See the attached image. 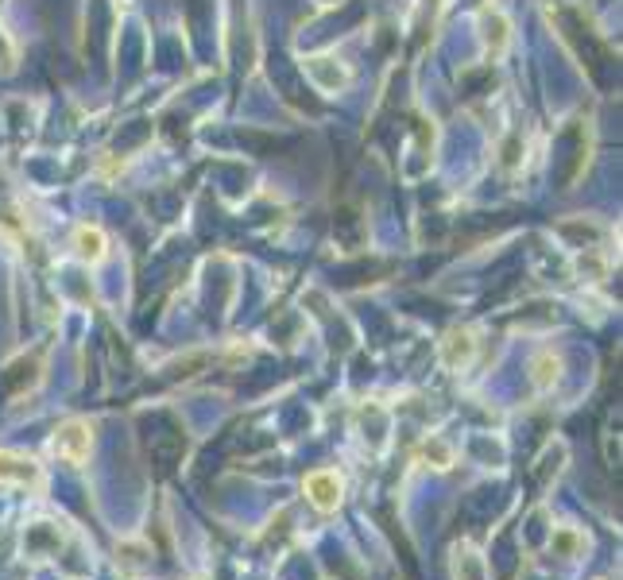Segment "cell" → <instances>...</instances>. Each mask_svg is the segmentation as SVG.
Listing matches in <instances>:
<instances>
[{
    "label": "cell",
    "mask_w": 623,
    "mask_h": 580,
    "mask_svg": "<svg viewBox=\"0 0 623 580\" xmlns=\"http://www.w3.org/2000/svg\"><path fill=\"white\" fill-rule=\"evenodd\" d=\"M550 546L562 553V557H573V553L585 546V538H581L577 530H554V542H550Z\"/></svg>",
    "instance_id": "ba28073f"
},
{
    "label": "cell",
    "mask_w": 623,
    "mask_h": 580,
    "mask_svg": "<svg viewBox=\"0 0 623 580\" xmlns=\"http://www.w3.org/2000/svg\"><path fill=\"white\" fill-rule=\"evenodd\" d=\"M0 484H12V488H43V468L24 457V453H12V449H0Z\"/></svg>",
    "instance_id": "3957f363"
},
{
    "label": "cell",
    "mask_w": 623,
    "mask_h": 580,
    "mask_svg": "<svg viewBox=\"0 0 623 580\" xmlns=\"http://www.w3.org/2000/svg\"><path fill=\"white\" fill-rule=\"evenodd\" d=\"M453 580H488V561L469 542L453 550Z\"/></svg>",
    "instance_id": "8992f818"
},
{
    "label": "cell",
    "mask_w": 623,
    "mask_h": 580,
    "mask_svg": "<svg viewBox=\"0 0 623 580\" xmlns=\"http://www.w3.org/2000/svg\"><path fill=\"white\" fill-rule=\"evenodd\" d=\"M302 492L314 503V511L333 515V511L341 507V499H345V476H341L337 468H314V472H306Z\"/></svg>",
    "instance_id": "7a4b0ae2"
},
{
    "label": "cell",
    "mask_w": 623,
    "mask_h": 580,
    "mask_svg": "<svg viewBox=\"0 0 623 580\" xmlns=\"http://www.w3.org/2000/svg\"><path fill=\"white\" fill-rule=\"evenodd\" d=\"M476 356V333L473 329H449L442 341V364L449 372H465Z\"/></svg>",
    "instance_id": "277c9868"
},
{
    "label": "cell",
    "mask_w": 623,
    "mask_h": 580,
    "mask_svg": "<svg viewBox=\"0 0 623 580\" xmlns=\"http://www.w3.org/2000/svg\"><path fill=\"white\" fill-rule=\"evenodd\" d=\"M430 457H434V468H449V464H453V449L434 437V441H426V461H430Z\"/></svg>",
    "instance_id": "9c48e42d"
},
{
    "label": "cell",
    "mask_w": 623,
    "mask_h": 580,
    "mask_svg": "<svg viewBox=\"0 0 623 580\" xmlns=\"http://www.w3.org/2000/svg\"><path fill=\"white\" fill-rule=\"evenodd\" d=\"M531 379H534V387H542V391L554 387V383L562 379V356H554L550 348L538 352V356L531 360Z\"/></svg>",
    "instance_id": "52a82bcc"
},
{
    "label": "cell",
    "mask_w": 623,
    "mask_h": 580,
    "mask_svg": "<svg viewBox=\"0 0 623 580\" xmlns=\"http://www.w3.org/2000/svg\"><path fill=\"white\" fill-rule=\"evenodd\" d=\"M74 256L89 267H97V263L109 256V236L97 229V225H78L74 229Z\"/></svg>",
    "instance_id": "5b68a950"
},
{
    "label": "cell",
    "mask_w": 623,
    "mask_h": 580,
    "mask_svg": "<svg viewBox=\"0 0 623 580\" xmlns=\"http://www.w3.org/2000/svg\"><path fill=\"white\" fill-rule=\"evenodd\" d=\"M93 449V426L86 418H66L59 430L51 434V453L66 464H86Z\"/></svg>",
    "instance_id": "6da1fadb"
}]
</instances>
